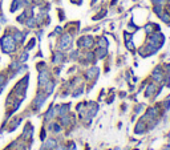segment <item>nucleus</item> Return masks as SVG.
Wrapping results in <instances>:
<instances>
[{
	"instance_id": "7ed1b4c3",
	"label": "nucleus",
	"mask_w": 170,
	"mask_h": 150,
	"mask_svg": "<svg viewBox=\"0 0 170 150\" xmlns=\"http://www.w3.org/2000/svg\"><path fill=\"white\" fill-rule=\"evenodd\" d=\"M153 3H154V4H157V5H159V4H162V3H164V0H153Z\"/></svg>"
},
{
	"instance_id": "f03ea898",
	"label": "nucleus",
	"mask_w": 170,
	"mask_h": 150,
	"mask_svg": "<svg viewBox=\"0 0 170 150\" xmlns=\"http://www.w3.org/2000/svg\"><path fill=\"white\" fill-rule=\"evenodd\" d=\"M68 41H71V37L68 35H64L61 39V48H66L68 46Z\"/></svg>"
},
{
	"instance_id": "f257e3e1",
	"label": "nucleus",
	"mask_w": 170,
	"mask_h": 150,
	"mask_svg": "<svg viewBox=\"0 0 170 150\" xmlns=\"http://www.w3.org/2000/svg\"><path fill=\"white\" fill-rule=\"evenodd\" d=\"M2 45L4 52H12L15 51V40H13L11 36H4L2 40Z\"/></svg>"
}]
</instances>
